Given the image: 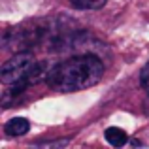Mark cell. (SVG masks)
Returning <instances> with one entry per match:
<instances>
[{
  "label": "cell",
  "mask_w": 149,
  "mask_h": 149,
  "mask_svg": "<svg viewBox=\"0 0 149 149\" xmlns=\"http://www.w3.org/2000/svg\"><path fill=\"white\" fill-rule=\"evenodd\" d=\"M104 64L96 55H76L58 62L47 74V85L61 93L83 91L102 79Z\"/></svg>",
  "instance_id": "6da1fadb"
},
{
  "label": "cell",
  "mask_w": 149,
  "mask_h": 149,
  "mask_svg": "<svg viewBox=\"0 0 149 149\" xmlns=\"http://www.w3.org/2000/svg\"><path fill=\"white\" fill-rule=\"evenodd\" d=\"M44 76V66L36 62L32 53L23 51V53H15L10 61H6L0 68V79L4 85H10V93L25 91L26 87L38 83Z\"/></svg>",
  "instance_id": "7a4b0ae2"
},
{
  "label": "cell",
  "mask_w": 149,
  "mask_h": 149,
  "mask_svg": "<svg viewBox=\"0 0 149 149\" xmlns=\"http://www.w3.org/2000/svg\"><path fill=\"white\" fill-rule=\"evenodd\" d=\"M29 128H30V123L25 117H13V119H10L6 123L4 132H6L8 136H23V134L29 132Z\"/></svg>",
  "instance_id": "3957f363"
},
{
  "label": "cell",
  "mask_w": 149,
  "mask_h": 149,
  "mask_svg": "<svg viewBox=\"0 0 149 149\" xmlns=\"http://www.w3.org/2000/svg\"><path fill=\"white\" fill-rule=\"evenodd\" d=\"M104 138H106V142H108L109 146H113V147H121V146H125V143L128 142L127 132H125L123 128H119V127H109V128H106Z\"/></svg>",
  "instance_id": "277c9868"
},
{
  "label": "cell",
  "mask_w": 149,
  "mask_h": 149,
  "mask_svg": "<svg viewBox=\"0 0 149 149\" xmlns=\"http://www.w3.org/2000/svg\"><path fill=\"white\" fill-rule=\"evenodd\" d=\"M70 4L79 10H98L106 4V0H70Z\"/></svg>",
  "instance_id": "5b68a950"
},
{
  "label": "cell",
  "mask_w": 149,
  "mask_h": 149,
  "mask_svg": "<svg viewBox=\"0 0 149 149\" xmlns=\"http://www.w3.org/2000/svg\"><path fill=\"white\" fill-rule=\"evenodd\" d=\"M140 79H142V87L147 91V95H149V62L146 66H143V70H142V76H140Z\"/></svg>",
  "instance_id": "8992f818"
}]
</instances>
